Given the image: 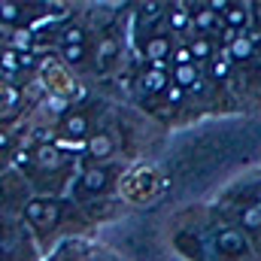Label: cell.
I'll use <instances>...</instances> for the list:
<instances>
[{"instance_id": "obj_1", "label": "cell", "mask_w": 261, "mask_h": 261, "mask_svg": "<svg viewBox=\"0 0 261 261\" xmlns=\"http://www.w3.org/2000/svg\"><path fill=\"white\" fill-rule=\"evenodd\" d=\"M146 58L152 61L155 70H164V61L170 58V40L161 37V34L149 37V40H146Z\"/></svg>"}, {"instance_id": "obj_2", "label": "cell", "mask_w": 261, "mask_h": 261, "mask_svg": "<svg viewBox=\"0 0 261 261\" xmlns=\"http://www.w3.org/2000/svg\"><path fill=\"white\" fill-rule=\"evenodd\" d=\"M219 249H222L225 255H240V252L246 249V243H243V234H240V231H234V228H225V231H219Z\"/></svg>"}, {"instance_id": "obj_3", "label": "cell", "mask_w": 261, "mask_h": 261, "mask_svg": "<svg viewBox=\"0 0 261 261\" xmlns=\"http://www.w3.org/2000/svg\"><path fill=\"white\" fill-rule=\"evenodd\" d=\"M107 182H110V173L103 167H91V170L82 173V192L85 195H94V192L107 189Z\"/></svg>"}, {"instance_id": "obj_4", "label": "cell", "mask_w": 261, "mask_h": 261, "mask_svg": "<svg viewBox=\"0 0 261 261\" xmlns=\"http://www.w3.org/2000/svg\"><path fill=\"white\" fill-rule=\"evenodd\" d=\"M173 82H176L179 88H189V91H200V76H197V67H195V64L173 67Z\"/></svg>"}, {"instance_id": "obj_5", "label": "cell", "mask_w": 261, "mask_h": 261, "mask_svg": "<svg viewBox=\"0 0 261 261\" xmlns=\"http://www.w3.org/2000/svg\"><path fill=\"white\" fill-rule=\"evenodd\" d=\"M143 88L149 91V94H161V91H167L170 88V76L164 73V70H149L146 76H143Z\"/></svg>"}, {"instance_id": "obj_6", "label": "cell", "mask_w": 261, "mask_h": 261, "mask_svg": "<svg viewBox=\"0 0 261 261\" xmlns=\"http://www.w3.org/2000/svg\"><path fill=\"white\" fill-rule=\"evenodd\" d=\"M167 21H170V28L179 34V31H189L192 15H189V9H186V6H173V9L167 12Z\"/></svg>"}, {"instance_id": "obj_7", "label": "cell", "mask_w": 261, "mask_h": 261, "mask_svg": "<svg viewBox=\"0 0 261 261\" xmlns=\"http://www.w3.org/2000/svg\"><path fill=\"white\" fill-rule=\"evenodd\" d=\"M85 130H88V122H85V116H70V119L64 122V134H67V137H73V140L85 137Z\"/></svg>"}, {"instance_id": "obj_8", "label": "cell", "mask_w": 261, "mask_h": 261, "mask_svg": "<svg viewBox=\"0 0 261 261\" xmlns=\"http://www.w3.org/2000/svg\"><path fill=\"white\" fill-rule=\"evenodd\" d=\"M195 24H197V31H216V12H213L210 6L197 9L195 12Z\"/></svg>"}, {"instance_id": "obj_9", "label": "cell", "mask_w": 261, "mask_h": 261, "mask_svg": "<svg viewBox=\"0 0 261 261\" xmlns=\"http://www.w3.org/2000/svg\"><path fill=\"white\" fill-rule=\"evenodd\" d=\"M85 43V31L82 28H67L61 34V49H70V46H82Z\"/></svg>"}, {"instance_id": "obj_10", "label": "cell", "mask_w": 261, "mask_h": 261, "mask_svg": "<svg viewBox=\"0 0 261 261\" xmlns=\"http://www.w3.org/2000/svg\"><path fill=\"white\" fill-rule=\"evenodd\" d=\"M240 222H243L249 231H258L261 228V206H246V210L240 213Z\"/></svg>"}, {"instance_id": "obj_11", "label": "cell", "mask_w": 261, "mask_h": 261, "mask_svg": "<svg viewBox=\"0 0 261 261\" xmlns=\"http://www.w3.org/2000/svg\"><path fill=\"white\" fill-rule=\"evenodd\" d=\"M37 161H40L43 167H49V170H52V167H58V164H61V155H58L52 146H43V149L37 152Z\"/></svg>"}, {"instance_id": "obj_12", "label": "cell", "mask_w": 261, "mask_h": 261, "mask_svg": "<svg viewBox=\"0 0 261 261\" xmlns=\"http://www.w3.org/2000/svg\"><path fill=\"white\" fill-rule=\"evenodd\" d=\"M249 52H252V43H249L246 37H237V40L231 43V55H234L237 61H243V58H249Z\"/></svg>"}, {"instance_id": "obj_13", "label": "cell", "mask_w": 261, "mask_h": 261, "mask_svg": "<svg viewBox=\"0 0 261 261\" xmlns=\"http://www.w3.org/2000/svg\"><path fill=\"white\" fill-rule=\"evenodd\" d=\"M192 55H195L197 61H203V58H210V55H213V46H210V40H206V37H197L195 43H192Z\"/></svg>"}, {"instance_id": "obj_14", "label": "cell", "mask_w": 261, "mask_h": 261, "mask_svg": "<svg viewBox=\"0 0 261 261\" xmlns=\"http://www.w3.org/2000/svg\"><path fill=\"white\" fill-rule=\"evenodd\" d=\"M18 67H21V58H18V52H15V49H6V52H3V73L9 76V73H15Z\"/></svg>"}, {"instance_id": "obj_15", "label": "cell", "mask_w": 261, "mask_h": 261, "mask_svg": "<svg viewBox=\"0 0 261 261\" xmlns=\"http://www.w3.org/2000/svg\"><path fill=\"white\" fill-rule=\"evenodd\" d=\"M225 21L231 24V31H234V28H240V24L246 21V12H243V6H231V9L225 12Z\"/></svg>"}, {"instance_id": "obj_16", "label": "cell", "mask_w": 261, "mask_h": 261, "mask_svg": "<svg viewBox=\"0 0 261 261\" xmlns=\"http://www.w3.org/2000/svg\"><path fill=\"white\" fill-rule=\"evenodd\" d=\"M0 12H3V24H9V21H18V3H9V0H3Z\"/></svg>"}, {"instance_id": "obj_17", "label": "cell", "mask_w": 261, "mask_h": 261, "mask_svg": "<svg viewBox=\"0 0 261 261\" xmlns=\"http://www.w3.org/2000/svg\"><path fill=\"white\" fill-rule=\"evenodd\" d=\"M12 46L15 49H31V31H15L12 34Z\"/></svg>"}, {"instance_id": "obj_18", "label": "cell", "mask_w": 261, "mask_h": 261, "mask_svg": "<svg viewBox=\"0 0 261 261\" xmlns=\"http://www.w3.org/2000/svg\"><path fill=\"white\" fill-rule=\"evenodd\" d=\"M61 55H64V61L76 64V61H82V46H70V49H61Z\"/></svg>"}, {"instance_id": "obj_19", "label": "cell", "mask_w": 261, "mask_h": 261, "mask_svg": "<svg viewBox=\"0 0 261 261\" xmlns=\"http://www.w3.org/2000/svg\"><path fill=\"white\" fill-rule=\"evenodd\" d=\"M15 103H18V91L9 88V85H3V107L9 110V107H15Z\"/></svg>"}, {"instance_id": "obj_20", "label": "cell", "mask_w": 261, "mask_h": 261, "mask_svg": "<svg viewBox=\"0 0 261 261\" xmlns=\"http://www.w3.org/2000/svg\"><path fill=\"white\" fill-rule=\"evenodd\" d=\"M143 15H146V21H155L161 15V6L158 3H143Z\"/></svg>"}, {"instance_id": "obj_21", "label": "cell", "mask_w": 261, "mask_h": 261, "mask_svg": "<svg viewBox=\"0 0 261 261\" xmlns=\"http://www.w3.org/2000/svg\"><path fill=\"white\" fill-rule=\"evenodd\" d=\"M103 152H110V140H107V137H97V140L91 143V155H103Z\"/></svg>"}, {"instance_id": "obj_22", "label": "cell", "mask_w": 261, "mask_h": 261, "mask_svg": "<svg viewBox=\"0 0 261 261\" xmlns=\"http://www.w3.org/2000/svg\"><path fill=\"white\" fill-rule=\"evenodd\" d=\"M167 97H170V100L176 103V100L182 97V88H179V85H170V88H167Z\"/></svg>"}, {"instance_id": "obj_23", "label": "cell", "mask_w": 261, "mask_h": 261, "mask_svg": "<svg viewBox=\"0 0 261 261\" xmlns=\"http://www.w3.org/2000/svg\"><path fill=\"white\" fill-rule=\"evenodd\" d=\"M225 70H228V67H225V61H219V64H216V76H225Z\"/></svg>"}]
</instances>
